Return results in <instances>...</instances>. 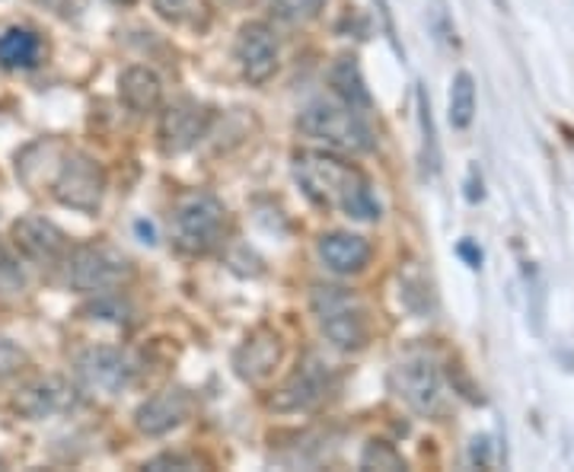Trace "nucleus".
<instances>
[{
  "instance_id": "1",
  "label": "nucleus",
  "mask_w": 574,
  "mask_h": 472,
  "mask_svg": "<svg viewBox=\"0 0 574 472\" xmlns=\"http://www.w3.org/2000/svg\"><path fill=\"white\" fill-rule=\"evenodd\" d=\"M294 176L319 208H335L354 220H380V202L370 182L349 164L326 154H297Z\"/></svg>"
},
{
  "instance_id": "2",
  "label": "nucleus",
  "mask_w": 574,
  "mask_h": 472,
  "mask_svg": "<svg viewBox=\"0 0 574 472\" xmlns=\"http://www.w3.org/2000/svg\"><path fill=\"white\" fill-rule=\"evenodd\" d=\"M313 313L322 336L342 351H357L370 339L367 306L357 294L345 288H316L313 291Z\"/></svg>"
},
{
  "instance_id": "3",
  "label": "nucleus",
  "mask_w": 574,
  "mask_h": 472,
  "mask_svg": "<svg viewBox=\"0 0 574 472\" xmlns=\"http://www.w3.org/2000/svg\"><path fill=\"white\" fill-rule=\"evenodd\" d=\"M301 131L349 154H364L374 147V129L352 106L339 102H309L301 112Z\"/></svg>"
},
{
  "instance_id": "4",
  "label": "nucleus",
  "mask_w": 574,
  "mask_h": 472,
  "mask_svg": "<svg viewBox=\"0 0 574 472\" xmlns=\"http://www.w3.org/2000/svg\"><path fill=\"white\" fill-rule=\"evenodd\" d=\"M129 278H132L129 256L106 243H87L68 253V281L84 294H109L122 288Z\"/></svg>"
},
{
  "instance_id": "5",
  "label": "nucleus",
  "mask_w": 574,
  "mask_h": 472,
  "mask_svg": "<svg viewBox=\"0 0 574 472\" xmlns=\"http://www.w3.org/2000/svg\"><path fill=\"white\" fill-rule=\"evenodd\" d=\"M223 220H227L223 205L208 192H195V195L179 198L176 215H173L176 246L182 253H192V256H201V253L215 250L221 243Z\"/></svg>"
},
{
  "instance_id": "6",
  "label": "nucleus",
  "mask_w": 574,
  "mask_h": 472,
  "mask_svg": "<svg viewBox=\"0 0 574 472\" xmlns=\"http://www.w3.org/2000/svg\"><path fill=\"white\" fill-rule=\"evenodd\" d=\"M102 192H106V172L96 160H89L87 154H77L71 150L61 167L51 179V195L58 205L64 208H74V211H84L93 215L99 205H102Z\"/></svg>"
},
{
  "instance_id": "7",
  "label": "nucleus",
  "mask_w": 574,
  "mask_h": 472,
  "mask_svg": "<svg viewBox=\"0 0 574 472\" xmlns=\"http://www.w3.org/2000/svg\"><path fill=\"white\" fill-rule=\"evenodd\" d=\"M390 389L412 412L435 419L443 409V387L438 367L428 358H405L390 371Z\"/></svg>"
},
{
  "instance_id": "8",
  "label": "nucleus",
  "mask_w": 574,
  "mask_h": 472,
  "mask_svg": "<svg viewBox=\"0 0 574 472\" xmlns=\"http://www.w3.org/2000/svg\"><path fill=\"white\" fill-rule=\"evenodd\" d=\"M77 377L89 392H102V396H119L122 389L132 384L134 361L112 344H99L89 348L77 358Z\"/></svg>"
},
{
  "instance_id": "9",
  "label": "nucleus",
  "mask_w": 574,
  "mask_h": 472,
  "mask_svg": "<svg viewBox=\"0 0 574 472\" xmlns=\"http://www.w3.org/2000/svg\"><path fill=\"white\" fill-rule=\"evenodd\" d=\"M211 109L195 102V99H176L163 109L160 116V147L163 154H182L188 147H195L208 129H211Z\"/></svg>"
},
{
  "instance_id": "10",
  "label": "nucleus",
  "mask_w": 574,
  "mask_h": 472,
  "mask_svg": "<svg viewBox=\"0 0 574 472\" xmlns=\"http://www.w3.org/2000/svg\"><path fill=\"white\" fill-rule=\"evenodd\" d=\"M10 233H13L16 250L29 262H39V265H54V262H61L71 253L68 233L58 223L45 220V217H20Z\"/></svg>"
},
{
  "instance_id": "11",
  "label": "nucleus",
  "mask_w": 574,
  "mask_h": 472,
  "mask_svg": "<svg viewBox=\"0 0 574 472\" xmlns=\"http://www.w3.org/2000/svg\"><path fill=\"white\" fill-rule=\"evenodd\" d=\"M236 61L249 84H266L278 71V39L266 23H246L236 36Z\"/></svg>"
},
{
  "instance_id": "12",
  "label": "nucleus",
  "mask_w": 574,
  "mask_h": 472,
  "mask_svg": "<svg viewBox=\"0 0 574 472\" xmlns=\"http://www.w3.org/2000/svg\"><path fill=\"white\" fill-rule=\"evenodd\" d=\"M329 396V371L326 364H319L316 358H307L288 380L284 387L274 392L271 406L278 412H307L313 406H319Z\"/></svg>"
},
{
  "instance_id": "13",
  "label": "nucleus",
  "mask_w": 574,
  "mask_h": 472,
  "mask_svg": "<svg viewBox=\"0 0 574 472\" xmlns=\"http://www.w3.org/2000/svg\"><path fill=\"white\" fill-rule=\"evenodd\" d=\"M74 402H77V392L61 377H39V380L16 389V396H13V409L33 422L61 415V412L74 409Z\"/></svg>"
},
{
  "instance_id": "14",
  "label": "nucleus",
  "mask_w": 574,
  "mask_h": 472,
  "mask_svg": "<svg viewBox=\"0 0 574 472\" xmlns=\"http://www.w3.org/2000/svg\"><path fill=\"white\" fill-rule=\"evenodd\" d=\"M188 412H192V396L185 389H163L137 406L134 425L147 437H160L167 431L179 428L188 419Z\"/></svg>"
},
{
  "instance_id": "15",
  "label": "nucleus",
  "mask_w": 574,
  "mask_h": 472,
  "mask_svg": "<svg viewBox=\"0 0 574 472\" xmlns=\"http://www.w3.org/2000/svg\"><path fill=\"white\" fill-rule=\"evenodd\" d=\"M278 361H281V342H278V336H274L271 329L253 332L246 342L236 348V354H233L236 374H240L243 380H249V384H262V380H268V377L274 374Z\"/></svg>"
},
{
  "instance_id": "16",
  "label": "nucleus",
  "mask_w": 574,
  "mask_h": 472,
  "mask_svg": "<svg viewBox=\"0 0 574 472\" xmlns=\"http://www.w3.org/2000/svg\"><path fill=\"white\" fill-rule=\"evenodd\" d=\"M319 258L335 275H354L370 262V243L357 233H326L319 240Z\"/></svg>"
},
{
  "instance_id": "17",
  "label": "nucleus",
  "mask_w": 574,
  "mask_h": 472,
  "mask_svg": "<svg viewBox=\"0 0 574 472\" xmlns=\"http://www.w3.org/2000/svg\"><path fill=\"white\" fill-rule=\"evenodd\" d=\"M119 96H122V102H125L132 112L144 116V112H154V109L160 106L163 84H160V77H157L150 68L134 64V68H129V71L119 77Z\"/></svg>"
},
{
  "instance_id": "18",
  "label": "nucleus",
  "mask_w": 574,
  "mask_h": 472,
  "mask_svg": "<svg viewBox=\"0 0 574 472\" xmlns=\"http://www.w3.org/2000/svg\"><path fill=\"white\" fill-rule=\"evenodd\" d=\"M329 84H332L335 96H339L345 106H352L357 112L370 109V93H367L364 74H361L354 55H339V58H335V64L329 68Z\"/></svg>"
},
{
  "instance_id": "19",
  "label": "nucleus",
  "mask_w": 574,
  "mask_h": 472,
  "mask_svg": "<svg viewBox=\"0 0 574 472\" xmlns=\"http://www.w3.org/2000/svg\"><path fill=\"white\" fill-rule=\"evenodd\" d=\"M42 55V43L33 29L13 26L0 33V64L3 68H33Z\"/></svg>"
},
{
  "instance_id": "20",
  "label": "nucleus",
  "mask_w": 574,
  "mask_h": 472,
  "mask_svg": "<svg viewBox=\"0 0 574 472\" xmlns=\"http://www.w3.org/2000/svg\"><path fill=\"white\" fill-rule=\"evenodd\" d=\"M476 116V81L473 74L460 71L450 86V125L456 131H466Z\"/></svg>"
},
{
  "instance_id": "21",
  "label": "nucleus",
  "mask_w": 574,
  "mask_h": 472,
  "mask_svg": "<svg viewBox=\"0 0 574 472\" xmlns=\"http://www.w3.org/2000/svg\"><path fill=\"white\" fill-rule=\"evenodd\" d=\"M361 467H364V470H402L405 463H402V457H399L390 444L370 440V444L364 447V453H361Z\"/></svg>"
},
{
  "instance_id": "22",
  "label": "nucleus",
  "mask_w": 574,
  "mask_h": 472,
  "mask_svg": "<svg viewBox=\"0 0 574 472\" xmlns=\"http://www.w3.org/2000/svg\"><path fill=\"white\" fill-rule=\"evenodd\" d=\"M418 119H422V134H425V160L431 164V170L441 167V150H438V134L431 122V102L425 96V89H418Z\"/></svg>"
},
{
  "instance_id": "23",
  "label": "nucleus",
  "mask_w": 574,
  "mask_h": 472,
  "mask_svg": "<svg viewBox=\"0 0 574 472\" xmlns=\"http://www.w3.org/2000/svg\"><path fill=\"white\" fill-rule=\"evenodd\" d=\"M23 364H26V354H23V348L0 336V380L13 377V374L23 367Z\"/></svg>"
},
{
  "instance_id": "24",
  "label": "nucleus",
  "mask_w": 574,
  "mask_h": 472,
  "mask_svg": "<svg viewBox=\"0 0 574 472\" xmlns=\"http://www.w3.org/2000/svg\"><path fill=\"white\" fill-rule=\"evenodd\" d=\"M274 3H278V13L288 20H313L326 0H274Z\"/></svg>"
},
{
  "instance_id": "25",
  "label": "nucleus",
  "mask_w": 574,
  "mask_h": 472,
  "mask_svg": "<svg viewBox=\"0 0 574 472\" xmlns=\"http://www.w3.org/2000/svg\"><path fill=\"white\" fill-rule=\"evenodd\" d=\"M20 288H23V275H20L16 262L0 246V291H20Z\"/></svg>"
},
{
  "instance_id": "26",
  "label": "nucleus",
  "mask_w": 574,
  "mask_h": 472,
  "mask_svg": "<svg viewBox=\"0 0 574 472\" xmlns=\"http://www.w3.org/2000/svg\"><path fill=\"white\" fill-rule=\"evenodd\" d=\"M154 10L170 23H182L192 10V0H154Z\"/></svg>"
},
{
  "instance_id": "27",
  "label": "nucleus",
  "mask_w": 574,
  "mask_h": 472,
  "mask_svg": "<svg viewBox=\"0 0 574 472\" xmlns=\"http://www.w3.org/2000/svg\"><path fill=\"white\" fill-rule=\"evenodd\" d=\"M456 253H460V258H466L469 268H479V265H483V250H476L469 240H463V243L456 246Z\"/></svg>"
},
{
  "instance_id": "28",
  "label": "nucleus",
  "mask_w": 574,
  "mask_h": 472,
  "mask_svg": "<svg viewBox=\"0 0 574 472\" xmlns=\"http://www.w3.org/2000/svg\"><path fill=\"white\" fill-rule=\"evenodd\" d=\"M466 198H469V202H483V179L476 182V170L469 172V189H466Z\"/></svg>"
},
{
  "instance_id": "29",
  "label": "nucleus",
  "mask_w": 574,
  "mask_h": 472,
  "mask_svg": "<svg viewBox=\"0 0 574 472\" xmlns=\"http://www.w3.org/2000/svg\"><path fill=\"white\" fill-rule=\"evenodd\" d=\"M137 233H147V243H154V227H150V223L137 220Z\"/></svg>"
},
{
  "instance_id": "30",
  "label": "nucleus",
  "mask_w": 574,
  "mask_h": 472,
  "mask_svg": "<svg viewBox=\"0 0 574 472\" xmlns=\"http://www.w3.org/2000/svg\"><path fill=\"white\" fill-rule=\"evenodd\" d=\"M112 3H125V7H132L134 0H112Z\"/></svg>"
}]
</instances>
